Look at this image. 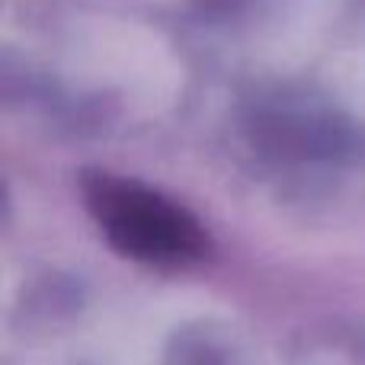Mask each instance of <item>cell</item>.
<instances>
[{
    "instance_id": "cell-1",
    "label": "cell",
    "mask_w": 365,
    "mask_h": 365,
    "mask_svg": "<svg viewBox=\"0 0 365 365\" xmlns=\"http://www.w3.org/2000/svg\"><path fill=\"white\" fill-rule=\"evenodd\" d=\"M81 195L115 253L154 269H189L208 257V231L186 205L109 170L81 177Z\"/></svg>"
},
{
    "instance_id": "cell-2",
    "label": "cell",
    "mask_w": 365,
    "mask_h": 365,
    "mask_svg": "<svg viewBox=\"0 0 365 365\" xmlns=\"http://www.w3.org/2000/svg\"><path fill=\"white\" fill-rule=\"evenodd\" d=\"M253 138L272 158L324 160L343 148V128L327 115L304 109H269L257 119Z\"/></svg>"
},
{
    "instance_id": "cell-3",
    "label": "cell",
    "mask_w": 365,
    "mask_h": 365,
    "mask_svg": "<svg viewBox=\"0 0 365 365\" xmlns=\"http://www.w3.org/2000/svg\"><path fill=\"white\" fill-rule=\"evenodd\" d=\"M227 343L212 327H189L170 346L167 365H231Z\"/></svg>"
},
{
    "instance_id": "cell-4",
    "label": "cell",
    "mask_w": 365,
    "mask_h": 365,
    "mask_svg": "<svg viewBox=\"0 0 365 365\" xmlns=\"http://www.w3.org/2000/svg\"><path fill=\"white\" fill-rule=\"evenodd\" d=\"M202 6H205L208 13H231V10H237L244 0H199Z\"/></svg>"
}]
</instances>
